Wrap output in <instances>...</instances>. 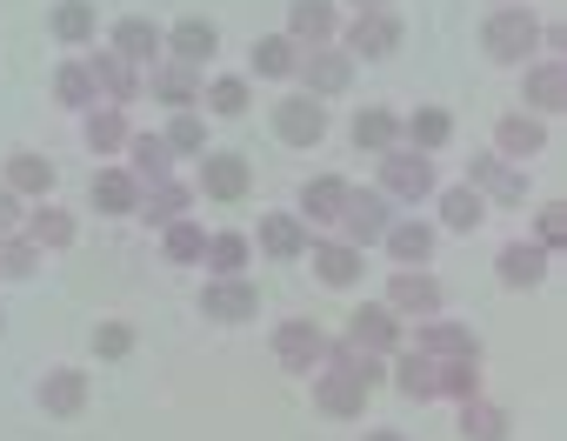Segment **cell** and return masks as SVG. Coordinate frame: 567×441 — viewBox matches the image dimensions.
Returning a JSON list of instances; mask_svg holds the SVG:
<instances>
[{
  "instance_id": "30bf717a",
  "label": "cell",
  "mask_w": 567,
  "mask_h": 441,
  "mask_svg": "<svg viewBox=\"0 0 567 441\" xmlns=\"http://www.w3.org/2000/svg\"><path fill=\"white\" fill-rule=\"evenodd\" d=\"M348 341L361 348V355H401L408 348V328H401V315L388 308V301H361L354 315H348Z\"/></svg>"
},
{
  "instance_id": "74e56055",
  "label": "cell",
  "mask_w": 567,
  "mask_h": 441,
  "mask_svg": "<svg viewBox=\"0 0 567 441\" xmlns=\"http://www.w3.org/2000/svg\"><path fill=\"white\" fill-rule=\"evenodd\" d=\"M48 34H54L61 48H87V41L101 34L94 0H54V8H48Z\"/></svg>"
},
{
  "instance_id": "b9f144b4",
  "label": "cell",
  "mask_w": 567,
  "mask_h": 441,
  "mask_svg": "<svg viewBox=\"0 0 567 441\" xmlns=\"http://www.w3.org/2000/svg\"><path fill=\"white\" fill-rule=\"evenodd\" d=\"M321 368H341V375H354L361 388H374V381H388V361H381V355H361V348H354L348 335L321 348Z\"/></svg>"
},
{
  "instance_id": "7bdbcfd3",
  "label": "cell",
  "mask_w": 567,
  "mask_h": 441,
  "mask_svg": "<svg viewBox=\"0 0 567 441\" xmlns=\"http://www.w3.org/2000/svg\"><path fill=\"white\" fill-rule=\"evenodd\" d=\"M54 101H61L68 114H87V107L101 101V94H94V74H87V54H81V61H61V68H54Z\"/></svg>"
},
{
  "instance_id": "d4e9b609",
  "label": "cell",
  "mask_w": 567,
  "mask_h": 441,
  "mask_svg": "<svg viewBox=\"0 0 567 441\" xmlns=\"http://www.w3.org/2000/svg\"><path fill=\"white\" fill-rule=\"evenodd\" d=\"M181 214H194V181L167 174V181H147V187H141L134 221H147V228H167V221H181Z\"/></svg>"
},
{
  "instance_id": "ba28073f",
  "label": "cell",
  "mask_w": 567,
  "mask_h": 441,
  "mask_svg": "<svg viewBox=\"0 0 567 441\" xmlns=\"http://www.w3.org/2000/svg\"><path fill=\"white\" fill-rule=\"evenodd\" d=\"M200 315H207L214 328H247V321L260 315V288H254L247 275H207V281H200Z\"/></svg>"
},
{
  "instance_id": "f35d334b",
  "label": "cell",
  "mask_w": 567,
  "mask_h": 441,
  "mask_svg": "<svg viewBox=\"0 0 567 441\" xmlns=\"http://www.w3.org/2000/svg\"><path fill=\"white\" fill-rule=\"evenodd\" d=\"M507 434H514V414L501 401H487V394L461 401V441H507Z\"/></svg>"
},
{
  "instance_id": "11a10c76",
  "label": "cell",
  "mask_w": 567,
  "mask_h": 441,
  "mask_svg": "<svg viewBox=\"0 0 567 441\" xmlns=\"http://www.w3.org/2000/svg\"><path fill=\"white\" fill-rule=\"evenodd\" d=\"M0 335H8V308H0Z\"/></svg>"
},
{
  "instance_id": "3957f363",
  "label": "cell",
  "mask_w": 567,
  "mask_h": 441,
  "mask_svg": "<svg viewBox=\"0 0 567 441\" xmlns=\"http://www.w3.org/2000/svg\"><path fill=\"white\" fill-rule=\"evenodd\" d=\"M247 187H254L247 154H234V147H207V154L194 161V201L227 207V201H247Z\"/></svg>"
},
{
  "instance_id": "bcb514c9",
  "label": "cell",
  "mask_w": 567,
  "mask_h": 441,
  "mask_svg": "<svg viewBox=\"0 0 567 441\" xmlns=\"http://www.w3.org/2000/svg\"><path fill=\"white\" fill-rule=\"evenodd\" d=\"M41 261H48V255H41L28 235H8V242H0V281H34Z\"/></svg>"
},
{
  "instance_id": "cb8c5ba5",
  "label": "cell",
  "mask_w": 567,
  "mask_h": 441,
  "mask_svg": "<svg viewBox=\"0 0 567 441\" xmlns=\"http://www.w3.org/2000/svg\"><path fill=\"white\" fill-rule=\"evenodd\" d=\"M54 174H61V167H54L41 147H14L8 161H0V181H8L21 201H48V194H54Z\"/></svg>"
},
{
  "instance_id": "f907efd6",
  "label": "cell",
  "mask_w": 567,
  "mask_h": 441,
  "mask_svg": "<svg viewBox=\"0 0 567 441\" xmlns=\"http://www.w3.org/2000/svg\"><path fill=\"white\" fill-rule=\"evenodd\" d=\"M481 201H487V207H527V174H520V167L507 161V167L494 174V187H487Z\"/></svg>"
},
{
  "instance_id": "9c48e42d",
  "label": "cell",
  "mask_w": 567,
  "mask_h": 441,
  "mask_svg": "<svg viewBox=\"0 0 567 441\" xmlns=\"http://www.w3.org/2000/svg\"><path fill=\"white\" fill-rule=\"evenodd\" d=\"M274 134L288 141V147H321L328 141V101H315V94H280L274 101Z\"/></svg>"
},
{
  "instance_id": "5b68a950",
  "label": "cell",
  "mask_w": 567,
  "mask_h": 441,
  "mask_svg": "<svg viewBox=\"0 0 567 441\" xmlns=\"http://www.w3.org/2000/svg\"><path fill=\"white\" fill-rule=\"evenodd\" d=\"M354 74H361V61H354L341 41H328V48H301V68H295L301 94H315V101L348 94V88H354Z\"/></svg>"
},
{
  "instance_id": "816d5d0a",
  "label": "cell",
  "mask_w": 567,
  "mask_h": 441,
  "mask_svg": "<svg viewBox=\"0 0 567 441\" xmlns=\"http://www.w3.org/2000/svg\"><path fill=\"white\" fill-rule=\"evenodd\" d=\"M21 221H28V201H21L8 181H0V242H8V235H21Z\"/></svg>"
},
{
  "instance_id": "8992f818",
  "label": "cell",
  "mask_w": 567,
  "mask_h": 441,
  "mask_svg": "<svg viewBox=\"0 0 567 441\" xmlns=\"http://www.w3.org/2000/svg\"><path fill=\"white\" fill-rule=\"evenodd\" d=\"M200 88H207V68H187V61H174V54H161L154 68H141V94L161 101L167 114L200 107Z\"/></svg>"
},
{
  "instance_id": "7a4b0ae2",
  "label": "cell",
  "mask_w": 567,
  "mask_h": 441,
  "mask_svg": "<svg viewBox=\"0 0 567 441\" xmlns=\"http://www.w3.org/2000/svg\"><path fill=\"white\" fill-rule=\"evenodd\" d=\"M374 187L401 207V201H434L441 174H434V154H414V147H388L374 154Z\"/></svg>"
},
{
  "instance_id": "1f68e13d",
  "label": "cell",
  "mask_w": 567,
  "mask_h": 441,
  "mask_svg": "<svg viewBox=\"0 0 567 441\" xmlns=\"http://www.w3.org/2000/svg\"><path fill=\"white\" fill-rule=\"evenodd\" d=\"M87 201H94V214L134 221V207H141V181H134L127 167H101V174L87 181Z\"/></svg>"
},
{
  "instance_id": "52a82bcc",
  "label": "cell",
  "mask_w": 567,
  "mask_h": 441,
  "mask_svg": "<svg viewBox=\"0 0 567 441\" xmlns=\"http://www.w3.org/2000/svg\"><path fill=\"white\" fill-rule=\"evenodd\" d=\"M401 41H408V28H401V14H394V8H374V14L341 21V48H348L354 61H394V54H401Z\"/></svg>"
},
{
  "instance_id": "e575fe53",
  "label": "cell",
  "mask_w": 567,
  "mask_h": 441,
  "mask_svg": "<svg viewBox=\"0 0 567 441\" xmlns=\"http://www.w3.org/2000/svg\"><path fill=\"white\" fill-rule=\"evenodd\" d=\"M207 221H194V214H181V221H167V228H161V255L174 261V268H200L207 261Z\"/></svg>"
},
{
  "instance_id": "2e32d148",
  "label": "cell",
  "mask_w": 567,
  "mask_h": 441,
  "mask_svg": "<svg viewBox=\"0 0 567 441\" xmlns=\"http://www.w3.org/2000/svg\"><path fill=\"white\" fill-rule=\"evenodd\" d=\"M520 101H527V114H534V121H554V114L567 107V68H560L554 54H547V61L534 54V61H527V74H520Z\"/></svg>"
},
{
  "instance_id": "4fadbf2b",
  "label": "cell",
  "mask_w": 567,
  "mask_h": 441,
  "mask_svg": "<svg viewBox=\"0 0 567 441\" xmlns=\"http://www.w3.org/2000/svg\"><path fill=\"white\" fill-rule=\"evenodd\" d=\"M381 301H388L401 321H427V315H441V281H434L427 268H394Z\"/></svg>"
},
{
  "instance_id": "8fae6325",
  "label": "cell",
  "mask_w": 567,
  "mask_h": 441,
  "mask_svg": "<svg viewBox=\"0 0 567 441\" xmlns=\"http://www.w3.org/2000/svg\"><path fill=\"white\" fill-rule=\"evenodd\" d=\"M414 348L434 355V361H481V335H474V321H454V315H427V321L414 328Z\"/></svg>"
},
{
  "instance_id": "4316f807",
  "label": "cell",
  "mask_w": 567,
  "mask_h": 441,
  "mask_svg": "<svg viewBox=\"0 0 567 441\" xmlns=\"http://www.w3.org/2000/svg\"><path fill=\"white\" fill-rule=\"evenodd\" d=\"M388 381H394L408 401H434V394H441V361H434V355H421V348L408 341L401 355H388Z\"/></svg>"
},
{
  "instance_id": "d6986e66",
  "label": "cell",
  "mask_w": 567,
  "mask_h": 441,
  "mask_svg": "<svg viewBox=\"0 0 567 441\" xmlns=\"http://www.w3.org/2000/svg\"><path fill=\"white\" fill-rule=\"evenodd\" d=\"M381 248H388L394 268H427L434 248H441V228H434V221H401V214H394V228L381 235Z\"/></svg>"
},
{
  "instance_id": "6da1fadb",
  "label": "cell",
  "mask_w": 567,
  "mask_h": 441,
  "mask_svg": "<svg viewBox=\"0 0 567 441\" xmlns=\"http://www.w3.org/2000/svg\"><path fill=\"white\" fill-rule=\"evenodd\" d=\"M481 54L527 68V61L540 54V21H534V8H520V0H514V8H494V14L481 21Z\"/></svg>"
},
{
  "instance_id": "4dcf8cb0",
  "label": "cell",
  "mask_w": 567,
  "mask_h": 441,
  "mask_svg": "<svg viewBox=\"0 0 567 441\" xmlns=\"http://www.w3.org/2000/svg\"><path fill=\"white\" fill-rule=\"evenodd\" d=\"M540 147H547V121H534V114H501V121H494V154H501V161L520 167V161H534Z\"/></svg>"
},
{
  "instance_id": "ffe728a7",
  "label": "cell",
  "mask_w": 567,
  "mask_h": 441,
  "mask_svg": "<svg viewBox=\"0 0 567 441\" xmlns=\"http://www.w3.org/2000/svg\"><path fill=\"white\" fill-rule=\"evenodd\" d=\"M107 48H114L121 61H134V68H154V61L167 54V34H161L147 14H121V21L107 28Z\"/></svg>"
},
{
  "instance_id": "9a60e30c",
  "label": "cell",
  "mask_w": 567,
  "mask_h": 441,
  "mask_svg": "<svg viewBox=\"0 0 567 441\" xmlns=\"http://www.w3.org/2000/svg\"><path fill=\"white\" fill-rule=\"evenodd\" d=\"M341 8H334V0H288V28H280V34H288L295 48H328V41H341Z\"/></svg>"
},
{
  "instance_id": "d6a6232c",
  "label": "cell",
  "mask_w": 567,
  "mask_h": 441,
  "mask_svg": "<svg viewBox=\"0 0 567 441\" xmlns=\"http://www.w3.org/2000/svg\"><path fill=\"white\" fill-rule=\"evenodd\" d=\"M295 68H301V48L288 34H260L247 48V81H295Z\"/></svg>"
},
{
  "instance_id": "7c38bea8",
  "label": "cell",
  "mask_w": 567,
  "mask_h": 441,
  "mask_svg": "<svg viewBox=\"0 0 567 441\" xmlns=\"http://www.w3.org/2000/svg\"><path fill=\"white\" fill-rule=\"evenodd\" d=\"M301 261L315 268V281H321V288H354V281H361V268H368V255H361V248H348L341 235H315Z\"/></svg>"
},
{
  "instance_id": "836d02e7",
  "label": "cell",
  "mask_w": 567,
  "mask_h": 441,
  "mask_svg": "<svg viewBox=\"0 0 567 441\" xmlns=\"http://www.w3.org/2000/svg\"><path fill=\"white\" fill-rule=\"evenodd\" d=\"M167 54H174V61H187V68H207V61L220 54V34H214V21H200V14H181V21L167 28Z\"/></svg>"
},
{
  "instance_id": "d590c367",
  "label": "cell",
  "mask_w": 567,
  "mask_h": 441,
  "mask_svg": "<svg viewBox=\"0 0 567 441\" xmlns=\"http://www.w3.org/2000/svg\"><path fill=\"white\" fill-rule=\"evenodd\" d=\"M348 134H354V147L388 154V147H401V114H394V107H381V101H368V107H354Z\"/></svg>"
},
{
  "instance_id": "83f0119b",
  "label": "cell",
  "mask_w": 567,
  "mask_h": 441,
  "mask_svg": "<svg viewBox=\"0 0 567 441\" xmlns=\"http://www.w3.org/2000/svg\"><path fill=\"white\" fill-rule=\"evenodd\" d=\"M34 401H41V414L74 421V414L87 408V375H81V368H48V375L34 381Z\"/></svg>"
},
{
  "instance_id": "ee69618b",
  "label": "cell",
  "mask_w": 567,
  "mask_h": 441,
  "mask_svg": "<svg viewBox=\"0 0 567 441\" xmlns=\"http://www.w3.org/2000/svg\"><path fill=\"white\" fill-rule=\"evenodd\" d=\"M161 141L174 147V161H200L207 154V114H167V127H161Z\"/></svg>"
},
{
  "instance_id": "f5cc1de1",
  "label": "cell",
  "mask_w": 567,
  "mask_h": 441,
  "mask_svg": "<svg viewBox=\"0 0 567 441\" xmlns=\"http://www.w3.org/2000/svg\"><path fill=\"white\" fill-rule=\"evenodd\" d=\"M341 8H354V14H374V8H394V0H341Z\"/></svg>"
},
{
  "instance_id": "ac0fdd59",
  "label": "cell",
  "mask_w": 567,
  "mask_h": 441,
  "mask_svg": "<svg viewBox=\"0 0 567 441\" xmlns=\"http://www.w3.org/2000/svg\"><path fill=\"white\" fill-rule=\"evenodd\" d=\"M321 348H328V335H321L315 321H301V315L274 328V361L288 368V375H315V368H321Z\"/></svg>"
},
{
  "instance_id": "60d3db41",
  "label": "cell",
  "mask_w": 567,
  "mask_h": 441,
  "mask_svg": "<svg viewBox=\"0 0 567 441\" xmlns=\"http://www.w3.org/2000/svg\"><path fill=\"white\" fill-rule=\"evenodd\" d=\"M127 174H134L141 187H147V181H167V174H174V147H167L161 134H134V141H127Z\"/></svg>"
},
{
  "instance_id": "9f6ffc18",
  "label": "cell",
  "mask_w": 567,
  "mask_h": 441,
  "mask_svg": "<svg viewBox=\"0 0 567 441\" xmlns=\"http://www.w3.org/2000/svg\"><path fill=\"white\" fill-rule=\"evenodd\" d=\"M494 8H514V0H494Z\"/></svg>"
},
{
  "instance_id": "44dd1931",
  "label": "cell",
  "mask_w": 567,
  "mask_h": 441,
  "mask_svg": "<svg viewBox=\"0 0 567 441\" xmlns=\"http://www.w3.org/2000/svg\"><path fill=\"white\" fill-rule=\"evenodd\" d=\"M87 74H94V94H101L107 107H134V101H141V68H134V61H121L114 48L87 54Z\"/></svg>"
},
{
  "instance_id": "681fc988",
  "label": "cell",
  "mask_w": 567,
  "mask_h": 441,
  "mask_svg": "<svg viewBox=\"0 0 567 441\" xmlns=\"http://www.w3.org/2000/svg\"><path fill=\"white\" fill-rule=\"evenodd\" d=\"M441 394L461 408V401H474L481 394V361H441Z\"/></svg>"
},
{
  "instance_id": "e0dca14e",
  "label": "cell",
  "mask_w": 567,
  "mask_h": 441,
  "mask_svg": "<svg viewBox=\"0 0 567 441\" xmlns=\"http://www.w3.org/2000/svg\"><path fill=\"white\" fill-rule=\"evenodd\" d=\"M247 242H254V255H267V261H301L308 242H315V228H308L301 214H267Z\"/></svg>"
},
{
  "instance_id": "db71d44e",
  "label": "cell",
  "mask_w": 567,
  "mask_h": 441,
  "mask_svg": "<svg viewBox=\"0 0 567 441\" xmlns=\"http://www.w3.org/2000/svg\"><path fill=\"white\" fill-rule=\"evenodd\" d=\"M361 441H408L401 428H374V434H361Z\"/></svg>"
},
{
  "instance_id": "484cf974",
  "label": "cell",
  "mask_w": 567,
  "mask_h": 441,
  "mask_svg": "<svg viewBox=\"0 0 567 441\" xmlns=\"http://www.w3.org/2000/svg\"><path fill=\"white\" fill-rule=\"evenodd\" d=\"M81 141H87V154H127V141H134V121H127V107H107V101H94L87 114H81Z\"/></svg>"
},
{
  "instance_id": "f1b7e54d",
  "label": "cell",
  "mask_w": 567,
  "mask_h": 441,
  "mask_svg": "<svg viewBox=\"0 0 567 441\" xmlns=\"http://www.w3.org/2000/svg\"><path fill=\"white\" fill-rule=\"evenodd\" d=\"M481 214H487V201H481L467 181L434 187V228H441V235H474V228H481Z\"/></svg>"
},
{
  "instance_id": "7402d4cb",
  "label": "cell",
  "mask_w": 567,
  "mask_h": 441,
  "mask_svg": "<svg viewBox=\"0 0 567 441\" xmlns=\"http://www.w3.org/2000/svg\"><path fill=\"white\" fill-rule=\"evenodd\" d=\"M321 381H315V408L328 414V421H361L368 414V394L374 388H361L354 375H341V368H315Z\"/></svg>"
},
{
  "instance_id": "277c9868",
  "label": "cell",
  "mask_w": 567,
  "mask_h": 441,
  "mask_svg": "<svg viewBox=\"0 0 567 441\" xmlns=\"http://www.w3.org/2000/svg\"><path fill=\"white\" fill-rule=\"evenodd\" d=\"M388 228H394V201H388L381 187H348V207H341V228H334V235L368 255V248H381Z\"/></svg>"
},
{
  "instance_id": "603a6c76",
  "label": "cell",
  "mask_w": 567,
  "mask_h": 441,
  "mask_svg": "<svg viewBox=\"0 0 567 441\" xmlns=\"http://www.w3.org/2000/svg\"><path fill=\"white\" fill-rule=\"evenodd\" d=\"M341 207H348V181H341V174H315V181L301 187V207H295V214L308 221L315 235H334V228H341Z\"/></svg>"
},
{
  "instance_id": "7dc6e473",
  "label": "cell",
  "mask_w": 567,
  "mask_h": 441,
  "mask_svg": "<svg viewBox=\"0 0 567 441\" xmlns=\"http://www.w3.org/2000/svg\"><path fill=\"white\" fill-rule=\"evenodd\" d=\"M540 255H560V242H567V207L560 201H540L534 207V235H527Z\"/></svg>"
},
{
  "instance_id": "ab89813d",
  "label": "cell",
  "mask_w": 567,
  "mask_h": 441,
  "mask_svg": "<svg viewBox=\"0 0 567 441\" xmlns=\"http://www.w3.org/2000/svg\"><path fill=\"white\" fill-rule=\"evenodd\" d=\"M200 107H214L220 121H240V114L254 107V81H247V74H214V81L200 88Z\"/></svg>"
},
{
  "instance_id": "f546056e",
  "label": "cell",
  "mask_w": 567,
  "mask_h": 441,
  "mask_svg": "<svg viewBox=\"0 0 567 441\" xmlns=\"http://www.w3.org/2000/svg\"><path fill=\"white\" fill-rule=\"evenodd\" d=\"M547 268H554V255H540L534 242H507V248L494 255V275H501V288H514V295L540 288V281H547Z\"/></svg>"
},
{
  "instance_id": "f6af8a7d",
  "label": "cell",
  "mask_w": 567,
  "mask_h": 441,
  "mask_svg": "<svg viewBox=\"0 0 567 441\" xmlns=\"http://www.w3.org/2000/svg\"><path fill=\"white\" fill-rule=\"evenodd\" d=\"M247 261H254V242L247 235H234V228H220V235H207V275H247Z\"/></svg>"
},
{
  "instance_id": "c3c4849f",
  "label": "cell",
  "mask_w": 567,
  "mask_h": 441,
  "mask_svg": "<svg viewBox=\"0 0 567 441\" xmlns=\"http://www.w3.org/2000/svg\"><path fill=\"white\" fill-rule=\"evenodd\" d=\"M87 348H94V361H127V355H134V328H127V321H101V328L87 335Z\"/></svg>"
},
{
  "instance_id": "5bb4252c",
  "label": "cell",
  "mask_w": 567,
  "mask_h": 441,
  "mask_svg": "<svg viewBox=\"0 0 567 441\" xmlns=\"http://www.w3.org/2000/svg\"><path fill=\"white\" fill-rule=\"evenodd\" d=\"M21 235L41 248V255H68L74 248V235H81V221L48 194V201H28V221H21Z\"/></svg>"
},
{
  "instance_id": "8d00e7d4",
  "label": "cell",
  "mask_w": 567,
  "mask_h": 441,
  "mask_svg": "<svg viewBox=\"0 0 567 441\" xmlns=\"http://www.w3.org/2000/svg\"><path fill=\"white\" fill-rule=\"evenodd\" d=\"M447 141H454V114H447V107H414V114H401V147L441 154Z\"/></svg>"
}]
</instances>
